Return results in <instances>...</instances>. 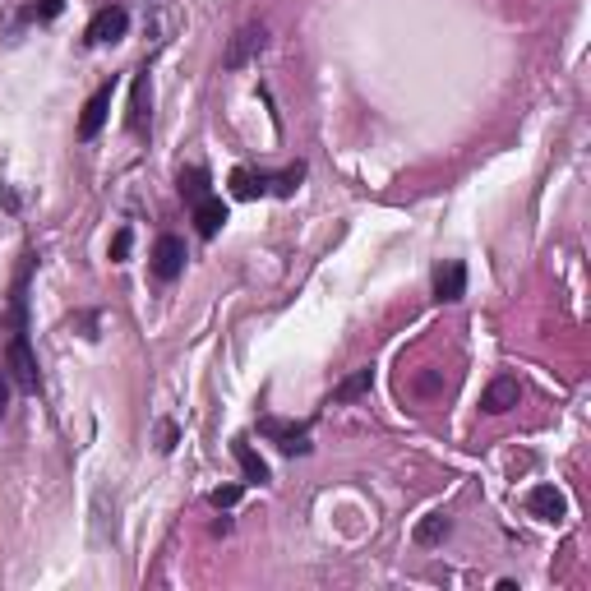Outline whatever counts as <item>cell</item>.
<instances>
[{
  "label": "cell",
  "instance_id": "cell-1",
  "mask_svg": "<svg viewBox=\"0 0 591 591\" xmlns=\"http://www.w3.org/2000/svg\"><path fill=\"white\" fill-rule=\"evenodd\" d=\"M259 435L273 439V444H278V453H287V458H305V453H310V425L264 416V421H259Z\"/></svg>",
  "mask_w": 591,
  "mask_h": 591
},
{
  "label": "cell",
  "instance_id": "cell-2",
  "mask_svg": "<svg viewBox=\"0 0 591 591\" xmlns=\"http://www.w3.org/2000/svg\"><path fill=\"white\" fill-rule=\"evenodd\" d=\"M264 47H268V28L264 24L236 28V37H231L227 51H222V70H245V65H250Z\"/></svg>",
  "mask_w": 591,
  "mask_h": 591
},
{
  "label": "cell",
  "instance_id": "cell-3",
  "mask_svg": "<svg viewBox=\"0 0 591 591\" xmlns=\"http://www.w3.org/2000/svg\"><path fill=\"white\" fill-rule=\"evenodd\" d=\"M125 28H130V10H125V5H102V10L88 19L84 42L88 47H107V42H121Z\"/></svg>",
  "mask_w": 591,
  "mask_h": 591
},
{
  "label": "cell",
  "instance_id": "cell-4",
  "mask_svg": "<svg viewBox=\"0 0 591 591\" xmlns=\"http://www.w3.org/2000/svg\"><path fill=\"white\" fill-rule=\"evenodd\" d=\"M5 356H10V379L14 384L24 388V393H37V379H42V374H37V356H33V342H28V328H14L10 351H5Z\"/></svg>",
  "mask_w": 591,
  "mask_h": 591
},
{
  "label": "cell",
  "instance_id": "cell-5",
  "mask_svg": "<svg viewBox=\"0 0 591 591\" xmlns=\"http://www.w3.org/2000/svg\"><path fill=\"white\" fill-rule=\"evenodd\" d=\"M111 97H116V79H107V84L97 88L93 97L84 102V116H79V144H93L97 134H102V125H107V116H111Z\"/></svg>",
  "mask_w": 591,
  "mask_h": 591
},
{
  "label": "cell",
  "instance_id": "cell-6",
  "mask_svg": "<svg viewBox=\"0 0 591 591\" xmlns=\"http://www.w3.org/2000/svg\"><path fill=\"white\" fill-rule=\"evenodd\" d=\"M130 134H148L153 125V79H148V65L134 74V88H130V116H125Z\"/></svg>",
  "mask_w": 591,
  "mask_h": 591
},
{
  "label": "cell",
  "instance_id": "cell-7",
  "mask_svg": "<svg viewBox=\"0 0 591 591\" xmlns=\"http://www.w3.org/2000/svg\"><path fill=\"white\" fill-rule=\"evenodd\" d=\"M185 273V241L181 236H157L153 245V278L157 282H176Z\"/></svg>",
  "mask_w": 591,
  "mask_h": 591
},
{
  "label": "cell",
  "instance_id": "cell-8",
  "mask_svg": "<svg viewBox=\"0 0 591 591\" xmlns=\"http://www.w3.org/2000/svg\"><path fill=\"white\" fill-rule=\"evenodd\" d=\"M467 296V264L462 259H448L435 268V301L439 305H458Z\"/></svg>",
  "mask_w": 591,
  "mask_h": 591
},
{
  "label": "cell",
  "instance_id": "cell-9",
  "mask_svg": "<svg viewBox=\"0 0 591 591\" xmlns=\"http://www.w3.org/2000/svg\"><path fill=\"white\" fill-rule=\"evenodd\" d=\"M518 379L513 374H495L490 384H485V393H481V411L485 416H504V411H513L518 407Z\"/></svg>",
  "mask_w": 591,
  "mask_h": 591
},
{
  "label": "cell",
  "instance_id": "cell-10",
  "mask_svg": "<svg viewBox=\"0 0 591 591\" xmlns=\"http://www.w3.org/2000/svg\"><path fill=\"white\" fill-rule=\"evenodd\" d=\"M527 513L531 518H541V522H564L568 518V499L559 495L555 485H536L527 495Z\"/></svg>",
  "mask_w": 591,
  "mask_h": 591
},
{
  "label": "cell",
  "instance_id": "cell-11",
  "mask_svg": "<svg viewBox=\"0 0 591 591\" xmlns=\"http://www.w3.org/2000/svg\"><path fill=\"white\" fill-rule=\"evenodd\" d=\"M222 222H227V204H222L218 194H208V199H199V204H194V231H199L204 241H213V236H218Z\"/></svg>",
  "mask_w": 591,
  "mask_h": 591
},
{
  "label": "cell",
  "instance_id": "cell-12",
  "mask_svg": "<svg viewBox=\"0 0 591 591\" xmlns=\"http://www.w3.org/2000/svg\"><path fill=\"white\" fill-rule=\"evenodd\" d=\"M231 194L236 199H259V194H273V176L254 167H236L231 171Z\"/></svg>",
  "mask_w": 591,
  "mask_h": 591
},
{
  "label": "cell",
  "instance_id": "cell-13",
  "mask_svg": "<svg viewBox=\"0 0 591 591\" xmlns=\"http://www.w3.org/2000/svg\"><path fill=\"white\" fill-rule=\"evenodd\" d=\"M231 453H236V462H241V471H245V481H254V485H268L273 481V471H268V462L259 458L250 448V439H231Z\"/></svg>",
  "mask_w": 591,
  "mask_h": 591
},
{
  "label": "cell",
  "instance_id": "cell-14",
  "mask_svg": "<svg viewBox=\"0 0 591 591\" xmlns=\"http://www.w3.org/2000/svg\"><path fill=\"white\" fill-rule=\"evenodd\" d=\"M208 185H213V176H208V167H185L181 171V176H176V190H181V199H185V204H199V199H208V194H213V190H208Z\"/></svg>",
  "mask_w": 591,
  "mask_h": 591
},
{
  "label": "cell",
  "instance_id": "cell-15",
  "mask_svg": "<svg viewBox=\"0 0 591 591\" xmlns=\"http://www.w3.org/2000/svg\"><path fill=\"white\" fill-rule=\"evenodd\" d=\"M448 536H453V518H448V513H425V518L416 522V545H425V550H430V545H444Z\"/></svg>",
  "mask_w": 591,
  "mask_h": 591
},
{
  "label": "cell",
  "instance_id": "cell-16",
  "mask_svg": "<svg viewBox=\"0 0 591 591\" xmlns=\"http://www.w3.org/2000/svg\"><path fill=\"white\" fill-rule=\"evenodd\" d=\"M374 388V370L365 365V370H356V374H347L338 388H333V407H347V402H356V398H365Z\"/></svg>",
  "mask_w": 591,
  "mask_h": 591
},
{
  "label": "cell",
  "instance_id": "cell-17",
  "mask_svg": "<svg viewBox=\"0 0 591 591\" xmlns=\"http://www.w3.org/2000/svg\"><path fill=\"white\" fill-rule=\"evenodd\" d=\"M301 181H305V162H296V167H287V171H278V176H273V194L291 199V194L301 190Z\"/></svg>",
  "mask_w": 591,
  "mask_h": 591
},
{
  "label": "cell",
  "instance_id": "cell-18",
  "mask_svg": "<svg viewBox=\"0 0 591 591\" xmlns=\"http://www.w3.org/2000/svg\"><path fill=\"white\" fill-rule=\"evenodd\" d=\"M130 245H134V231L121 227L111 236V264H125V259H130Z\"/></svg>",
  "mask_w": 591,
  "mask_h": 591
},
{
  "label": "cell",
  "instance_id": "cell-19",
  "mask_svg": "<svg viewBox=\"0 0 591 591\" xmlns=\"http://www.w3.org/2000/svg\"><path fill=\"white\" fill-rule=\"evenodd\" d=\"M65 10V0H37V5H28V19H37V24H51L56 14Z\"/></svg>",
  "mask_w": 591,
  "mask_h": 591
},
{
  "label": "cell",
  "instance_id": "cell-20",
  "mask_svg": "<svg viewBox=\"0 0 591 591\" xmlns=\"http://www.w3.org/2000/svg\"><path fill=\"white\" fill-rule=\"evenodd\" d=\"M208 504L213 508H236L241 504V485H218V490L208 495Z\"/></svg>",
  "mask_w": 591,
  "mask_h": 591
},
{
  "label": "cell",
  "instance_id": "cell-21",
  "mask_svg": "<svg viewBox=\"0 0 591 591\" xmlns=\"http://www.w3.org/2000/svg\"><path fill=\"white\" fill-rule=\"evenodd\" d=\"M157 448H162V453H171V448H176V425H171V421L157 425Z\"/></svg>",
  "mask_w": 591,
  "mask_h": 591
},
{
  "label": "cell",
  "instance_id": "cell-22",
  "mask_svg": "<svg viewBox=\"0 0 591 591\" xmlns=\"http://www.w3.org/2000/svg\"><path fill=\"white\" fill-rule=\"evenodd\" d=\"M0 208H5V213H19V194L0 185Z\"/></svg>",
  "mask_w": 591,
  "mask_h": 591
},
{
  "label": "cell",
  "instance_id": "cell-23",
  "mask_svg": "<svg viewBox=\"0 0 591 591\" xmlns=\"http://www.w3.org/2000/svg\"><path fill=\"white\" fill-rule=\"evenodd\" d=\"M5 407H10V379L0 374V416H5Z\"/></svg>",
  "mask_w": 591,
  "mask_h": 591
}]
</instances>
